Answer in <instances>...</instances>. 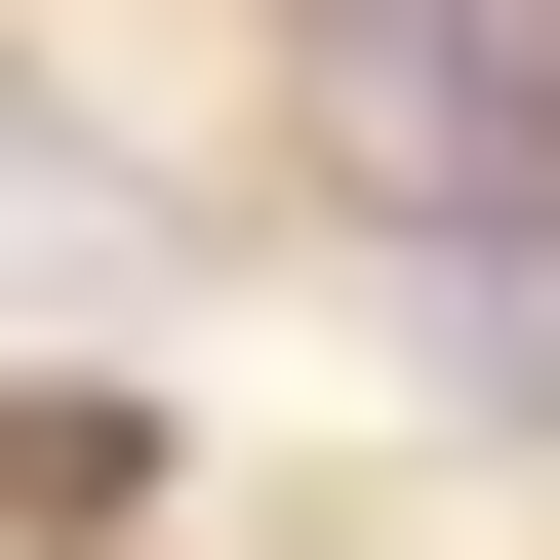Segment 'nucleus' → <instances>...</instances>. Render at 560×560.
<instances>
[{
  "instance_id": "f03ea898",
  "label": "nucleus",
  "mask_w": 560,
  "mask_h": 560,
  "mask_svg": "<svg viewBox=\"0 0 560 560\" xmlns=\"http://www.w3.org/2000/svg\"><path fill=\"white\" fill-rule=\"evenodd\" d=\"M480 161H521V200H560V40H480Z\"/></svg>"
},
{
  "instance_id": "f257e3e1",
  "label": "nucleus",
  "mask_w": 560,
  "mask_h": 560,
  "mask_svg": "<svg viewBox=\"0 0 560 560\" xmlns=\"http://www.w3.org/2000/svg\"><path fill=\"white\" fill-rule=\"evenodd\" d=\"M0 521L81 560V521H161V441H120V400H0Z\"/></svg>"
},
{
  "instance_id": "7ed1b4c3",
  "label": "nucleus",
  "mask_w": 560,
  "mask_h": 560,
  "mask_svg": "<svg viewBox=\"0 0 560 560\" xmlns=\"http://www.w3.org/2000/svg\"><path fill=\"white\" fill-rule=\"evenodd\" d=\"M320 40H400V0H320Z\"/></svg>"
}]
</instances>
